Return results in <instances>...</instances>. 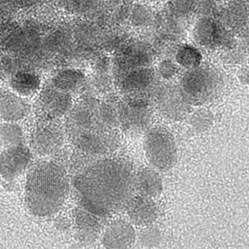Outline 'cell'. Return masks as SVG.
<instances>
[{
  "label": "cell",
  "mask_w": 249,
  "mask_h": 249,
  "mask_svg": "<svg viewBox=\"0 0 249 249\" xmlns=\"http://www.w3.org/2000/svg\"><path fill=\"white\" fill-rule=\"evenodd\" d=\"M73 188L81 207L102 218L124 210L135 192V173L125 160H98L78 172Z\"/></svg>",
  "instance_id": "cell-1"
},
{
  "label": "cell",
  "mask_w": 249,
  "mask_h": 249,
  "mask_svg": "<svg viewBox=\"0 0 249 249\" xmlns=\"http://www.w3.org/2000/svg\"><path fill=\"white\" fill-rule=\"evenodd\" d=\"M70 192V180L61 164L44 161L27 175L24 199L31 214L38 218L53 216L64 207Z\"/></svg>",
  "instance_id": "cell-2"
},
{
  "label": "cell",
  "mask_w": 249,
  "mask_h": 249,
  "mask_svg": "<svg viewBox=\"0 0 249 249\" xmlns=\"http://www.w3.org/2000/svg\"><path fill=\"white\" fill-rule=\"evenodd\" d=\"M143 147L149 164L158 172L170 171L176 164L178 146L169 129L163 126L149 129L144 135Z\"/></svg>",
  "instance_id": "cell-3"
},
{
  "label": "cell",
  "mask_w": 249,
  "mask_h": 249,
  "mask_svg": "<svg viewBox=\"0 0 249 249\" xmlns=\"http://www.w3.org/2000/svg\"><path fill=\"white\" fill-rule=\"evenodd\" d=\"M220 75L210 68L189 70L183 77L180 89L190 104H201L210 101L221 87Z\"/></svg>",
  "instance_id": "cell-4"
},
{
  "label": "cell",
  "mask_w": 249,
  "mask_h": 249,
  "mask_svg": "<svg viewBox=\"0 0 249 249\" xmlns=\"http://www.w3.org/2000/svg\"><path fill=\"white\" fill-rule=\"evenodd\" d=\"M66 133L58 121L40 119L31 135L34 153L45 157L57 153L65 142Z\"/></svg>",
  "instance_id": "cell-5"
},
{
  "label": "cell",
  "mask_w": 249,
  "mask_h": 249,
  "mask_svg": "<svg viewBox=\"0 0 249 249\" xmlns=\"http://www.w3.org/2000/svg\"><path fill=\"white\" fill-rule=\"evenodd\" d=\"M73 104L72 94L48 84L38 92L36 110L40 119L59 121L67 116Z\"/></svg>",
  "instance_id": "cell-6"
},
{
  "label": "cell",
  "mask_w": 249,
  "mask_h": 249,
  "mask_svg": "<svg viewBox=\"0 0 249 249\" xmlns=\"http://www.w3.org/2000/svg\"><path fill=\"white\" fill-rule=\"evenodd\" d=\"M32 160V152L24 144L6 147L0 153V177L12 181L22 175Z\"/></svg>",
  "instance_id": "cell-7"
},
{
  "label": "cell",
  "mask_w": 249,
  "mask_h": 249,
  "mask_svg": "<svg viewBox=\"0 0 249 249\" xmlns=\"http://www.w3.org/2000/svg\"><path fill=\"white\" fill-rule=\"evenodd\" d=\"M43 36L36 25L30 24L12 35L10 48L14 53L24 58L39 61L42 57L41 46Z\"/></svg>",
  "instance_id": "cell-8"
},
{
  "label": "cell",
  "mask_w": 249,
  "mask_h": 249,
  "mask_svg": "<svg viewBox=\"0 0 249 249\" xmlns=\"http://www.w3.org/2000/svg\"><path fill=\"white\" fill-rule=\"evenodd\" d=\"M119 125L128 133L140 131L150 121V111L142 99L129 98L118 106Z\"/></svg>",
  "instance_id": "cell-9"
},
{
  "label": "cell",
  "mask_w": 249,
  "mask_h": 249,
  "mask_svg": "<svg viewBox=\"0 0 249 249\" xmlns=\"http://www.w3.org/2000/svg\"><path fill=\"white\" fill-rule=\"evenodd\" d=\"M152 59L153 55L144 44L135 42L124 46L113 64L115 78L137 68L148 67Z\"/></svg>",
  "instance_id": "cell-10"
},
{
  "label": "cell",
  "mask_w": 249,
  "mask_h": 249,
  "mask_svg": "<svg viewBox=\"0 0 249 249\" xmlns=\"http://www.w3.org/2000/svg\"><path fill=\"white\" fill-rule=\"evenodd\" d=\"M156 103L161 113L173 120L183 118L188 113L191 104L180 87L163 88L157 93Z\"/></svg>",
  "instance_id": "cell-11"
},
{
  "label": "cell",
  "mask_w": 249,
  "mask_h": 249,
  "mask_svg": "<svg viewBox=\"0 0 249 249\" xmlns=\"http://www.w3.org/2000/svg\"><path fill=\"white\" fill-rule=\"evenodd\" d=\"M137 240L134 226L125 220H116L107 224L103 232L102 244L106 249H130Z\"/></svg>",
  "instance_id": "cell-12"
},
{
  "label": "cell",
  "mask_w": 249,
  "mask_h": 249,
  "mask_svg": "<svg viewBox=\"0 0 249 249\" xmlns=\"http://www.w3.org/2000/svg\"><path fill=\"white\" fill-rule=\"evenodd\" d=\"M115 80L118 89L124 94L128 98H138L153 84L154 73L148 67L137 68L126 72Z\"/></svg>",
  "instance_id": "cell-13"
},
{
  "label": "cell",
  "mask_w": 249,
  "mask_h": 249,
  "mask_svg": "<svg viewBox=\"0 0 249 249\" xmlns=\"http://www.w3.org/2000/svg\"><path fill=\"white\" fill-rule=\"evenodd\" d=\"M124 210L128 221L137 227L151 225L159 216V207L154 199L139 195L133 196Z\"/></svg>",
  "instance_id": "cell-14"
},
{
  "label": "cell",
  "mask_w": 249,
  "mask_h": 249,
  "mask_svg": "<svg viewBox=\"0 0 249 249\" xmlns=\"http://www.w3.org/2000/svg\"><path fill=\"white\" fill-rule=\"evenodd\" d=\"M222 24L210 16H202L196 20L192 36L196 44L206 48H212L225 41L226 31Z\"/></svg>",
  "instance_id": "cell-15"
},
{
  "label": "cell",
  "mask_w": 249,
  "mask_h": 249,
  "mask_svg": "<svg viewBox=\"0 0 249 249\" xmlns=\"http://www.w3.org/2000/svg\"><path fill=\"white\" fill-rule=\"evenodd\" d=\"M73 49L72 29L65 26L56 27L43 36L42 57L61 56Z\"/></svg>",
  "instance_id": "cell-16"
},
{
  "label": "cell",
  "mask_w": 249,
  "mask_h": 249,
  "mask_svg": "<svg viewBox=\"0 0 249 249\" xmlns=\"http://www.w3.org/2000/svg\"><path fill=\"white\" fill-rule=\"evenodd\" d=\"M87 77L82 69L66 67L55 72L49 80V85L73 94L85 87Z\"/></svg>",
  "instance_id": "cell-17"
},
{
  "label": "cell",
  "mask_w": 249,
  "mask_h": 249,
  "mask_svg": "<svg viewBox=\"0 0 249 249\" xmlns=\"http://www.w3.org/2000/svg\"><path fill=\"white\" fill-rule=\"evenodd\" d=\"M30 106L22 97L14 92L0 90V118L5 122L17 123L25 118Z\"/></svg>",
  "instance_id": "cell-18"
},
{
  "label": "cell",
  "mask_w": 249,
  "mask_h": 249,
  "mask_svg": "<svg viewBox=\"0 0 249 249\" xmlns=\"http://www.w3.org/2000/svg\"><path fill=\"white\" fill-rule=\"evenodd\" d=\"M10 86L14 93L22 98L38 94L42 88L41 77L30 69H21L11 76Z\"/></svg>",
  "instance_id": "cell-19"
},
{
  "label": "cell",
  "mask_w": 249,
  "mask_h": 249,
  "mask_svg": "<svg viewBox=\"0 0 249 249\" xmlns=\"http://www.w3.org/2000/svg\"><path fill=\"white\" fill-rule=\"evenodd\" d=\"M64 10L83 19L100 21L105 18L106 6L101 0H59Z\"/></svg>",
  "instance_id": "cell-20"
},
{
  "label": "cell",
  "mask_w": 249,
  "mask_h": 249,
  "mask_svg": "<svg viewBox=\"0 0 249 249\" xmlns=\"http://www.w3.org/2000/svg\"><path fill=\"white\" fill-rule=\"evenodd\" d=\"M162 191V179L158 170L147 167L135 173V192L138 195L155 199Z\"/></svg>",
  "instance_id": "cell-21"
},
{
  "label": "cell",
  "mask_w": 249,
  "mask_h": 249,
  "mask_svg": "<svg viewBox=\"0 0 249 249\" xmlns=\"http://www.w3.org/2000/svg\"><path fill=\"white\" fill-rule=\"evenodd\" d=\"M221 19L233 29H244L248 24V2L247 0H232L221 11Z\"/></svg>",
  "instance_id": "cell-22"
},
{
  "label": "cell",
  "mask_w": 249,
  "mask_h": 249,
  "mask_svg": "<svg viewBox=\"0 0 249 249\" xmlns=\"http://www.w3.org/2000/svg\"><path fill=\"white\" fill-rule=\"evenodd\" d=\"M202 55L200 51L191 44H183L178 49L175 62L179 67L192 70L201 66Z\"/></svg>",
  "instance_id": "cell-23"
},
{
  "label": "cell",
  "mask_w": 249,
  "mask_h": 249,
  "mask_svg": "<svg viewBox=\"0 0 249 249\" xmlns=\"http://www.w3.org/2000/svg\"><path fill=\"white\" fill-rule=\"evenodd\" d=\"M154 20L153 11L144 3L130 4L127 23L134 28H144Z\"/></svg>",
  "instance_id": "cell-24"
},
{
  "label": "cell",
  "mask_w": 249,
  "mask_h": 249,
  "mask_svg": "<svg viewBox=\"0 0 249 249\" xmlns=\"http://www.w3.org/2000/svg\"><path fill=\"white\" fill-rule=\"evenodd\" d=\"M105 218L100 217L82 207L77 208L74 212L76 229L99 232L104 225Z\"/></svg>",
  "instance_id": "cell-25"
},
{
  "label": "cell",
  "mask_w": 249,
  "mask_h": 249,
  "mask_svg": "<svg viewBox=\"0 0 249 249\" xmlns=\"http://www.w3.org/2000/svg\"><path fill=\"white\" fill-rule=\"evenodd\" d=\"M24 133L16 123L5 122L0 124V142L6 147L23 144Z\"/></svg>",
  "instance_id": "cell-26"
},
{
  "label": "cell",
  "mask_w": 249,
  "mask_h": 249,
  "mask_svg": "<svg viewBox=\"0 0 249 249\" xmlns=\"http://www.w3.org/2000/svg\"><path fill=\"white\" fill-rule=\"evenodd\" d=\"M112 81L107 73L96 72L90 81H88L85 87L89 89V94L96 96V95L104 94L111 89Z\"/></svg>",
  "instance_id": "cell-27"
},
{
  "label": "cell",
  "mask_w": 249,
  "mask_h": 249,
  "mask_svg": "<svg viewBox=\"0 0 249 249\" xmlns=\"http://www.w3.org/2000/svg\"><path fill=\"white\" fill-rule=\"evenodd\" d=\"M137 236L140 245L144 248H155L161 244L162 234L157 227L149 225L142 227Z\"/></svg>",
  "instance_id": "cell-28"
},
{
  "label": "cell",
  "mask_w": 249,
  "mask_h": 249,
  "mask_svg": "<svg viewBox=\"0 0 249 249\" xmlns=\"http://www.w3.org/2000/svg\"><path fill=\"white\" fill-rule=\"evenodd\" d=\"M213 123V116L210 112L199 110L194 113L190 119V125L195 131L204 132L208 130Z\"/></svg>",
  "instance_id": "cell-29"
},
{
  "label": "cell",
  "mask_w": 249,
  "mask_h": 249,
  "mask_svg": "<svg viewBox=\"0 0 249 249\" xmlns=\"http://www.w3.org/2000/svg\"><path fill=\"white\" fill-rule=\"evenodd\" d=\"M160 76L165 80H171L178 75L179 66L170 59H164L160 63L158 67Z\"/></svg>",
  "instance_id": "cell-30"
},
{
  "label": "cell",
  "mask_w": 249,
  "mask_h": 249,
  "mask_svg": "<svg viewBox=\"0 0 249 249\" xmlns=\"http://www.w3.org/2000/svg\"><path fill=\"white\" fill-rule=\"evenodd\" d=\"M98 234H99V232L76 229V232H75V237L81 244H84V245H90L96 241Z\"/></svg>",
  "instance_id": "cell-31"
},
{
  "label": "cell",
  "mask_w": 249,
  "mask_h": 249,
  "mask_svg": "<svg viewBox=\"0 0 249 249\" xmlns=\"http://www.w3.org/2000/svg\"><path fill=\"white\" fill-rule=\"evenodd\" d=\"M107 7H116L127 2V0H101Z\"/></svg>",
  "instance_id": "cell-32"
},
{
  "label": "cell",
  "mask_w": 249,
  "mask_h": 249,
  "mask_svg": "<svg viewBox=\"0 0 249 249\" xmlns=\"http://www.w3.org/2000/svg\"><path fill=\"white\" fill-rule=\"evenodd\" d=\"M141 1H143V2H150V1H154V0H141Z\"/></svg>",
  "instance_id": "cell-33"
}]
</instances>
